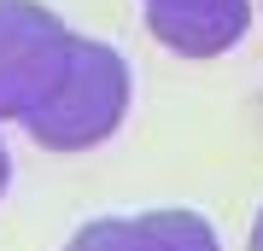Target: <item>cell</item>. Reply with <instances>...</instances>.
<instances>
[{
    "instance_id": "1",
    "label": "cell",
    "mask_w": 263,
    "mask_h": 251,
    "mask_svg": "<svg viewBox=\"0 0 263 251\" xmlns=\"http://www.w3.org/2000/svg\"><path fill=\"white\" fill-rule=\"evenodd\" d=\"M129 93H135L129 59H123L111 41L76 35L59 88L24 117V134L35 140L41 152H94V146H105V140L123 129Z\"/></svg>"
},
{
    "instance_id": "2",
    "label": "cell",
    "mask_w": 263,
    "mask_h": 251,
    "mask_svg": "<svg viewBox=\"0 0 263 251\" xmlns=\"http://www.w3.org/2000/svg\"><path fill=\"white\" fill-rule=\"evenodd\" d=\"M70 24L41 0H0V123H24L70 65Z\"/></svg>"
},
{
    "instance_id": "3",
    "label": "cell",
    "mask_w": 263,
    "mask_h": 251,
    "mask_svg": "<svg viewBox=\"0 0 263 251\" xmlns=\"http://www.w3.org/2000/svg\"><path fill=\"white\" fill-rule=\"evenodd\" d=\"M65 251H222L211 216L164 205V210H123L94 216L65 240Z\"/></svg>"
},
{
    "instance_id": "4",
    "label": "cell",
    "mask_w": 263,
    "mask_h": 251,
    "mask_svg": "<svg viewBox=\"0 0 263 251\" xmlns=\"http://www.w3.org/2000/svg\"><path fill=\"white\" fill-rule=\"evenodd\" d=\"M141 12L176 59H222L252 29V0H141Z\"/></svg>"
},
{
    "instance_id": "5",
    "label": "cell",
    "mask_w": 263,
    "mask_h": 251,
    "mask_svg": "<svg viewBox=\"0 0 263 251\" xmlns=\"http://www.w3.org/2000/svg\"><path fill=\"white\" fill-rule=\"evenodd\" d=\"M6 187H12V158H6V140H0V199H6Z\"/></svg>"
},
{
    "instance_id": "6",
    "label": "cell",
    "mask_w": 263,
    "mask_h": 251,
    "mask_svg": "<svg viewBox=\"0 0 263 251\" xmlns=\"http://www.w3.org/2000/svg\"><path fill=\"white\" fill-rule=\"evenodd\" d=\"M252 251H263V210L252 216Z\"/></svg>"
}]
</instances>
